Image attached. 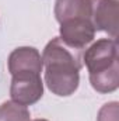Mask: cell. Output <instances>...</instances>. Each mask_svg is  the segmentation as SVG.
<instances>
[{
  "label": "cell",
  "mask_w": 119,
  "mask_h": 121,
  "mask_svg": "<svg viewBox=\"0 0 119 121\" xmlns=\"http://www.w3.org/2000/svg\"><path fill=\"white\" fill-rule=\"evenodd\" d=\"M53 11L59 24L71 18H90L91 20L90 0H56Z\"/></svg>",
  "instance_id": "52a82bcc"
},
{
  "label": "cell",
  "mask_w": 119,
  "mask_h": 121,
  "mask_svg": "<svg viewBox=\"0 0 119 121\" xmlns=\"http://www.w3.org/2000/svg\"><path fill=\"white\" fill-rule=\"evenodd\" d=\"M91 23L95 31L107 32L112 39L118 37V0H90Z\"/></svg>",
  "instance_id": "5b68a950"
},
{
  "label": "cell",
  "mask_w": 119,
  "mask_h": 121,
  "mask_svg": "<svg viewBox=\"0 0 119 121\" xmlns=\"http://www.w3.org/2000/svg\"><path fill=\"white\" fill-rule=\"evenodd\" d=\"M60 39L74 51H83L94 41L95 28L90 18H71L60 23Z\"/></svg>",
  "instance_id": "277c9868"
},
{
  "label": "cell",
  "mask_w": 119,
  "mask_h": 121,
  "mask_svg": "<svg viewBox=\"0 0 119 121\" xmlns=\"http://www.w3.org/2000/svg\"><path fill=\"white\" fill-rule=\"evenodd\" d=\"M41 56L48 89L60 97L71 96L80 83V51L69 48L56 37L46 44Z\"/></svg>",
  "instance_id": "6da1fadb"
},
{
  "label": "cell",
  "mask_w": 119,
  "mask_h": 121,
  "mask_svg": "<svg viewBox=\"0 0 119 121\" xmlns=\"http://www.w3.org/2000/svg\"><path fill=\"white\" fill-rule=\"evenodd\" d=\"M7 68L11 75L18 72L41 73L44 70L42 56L39 51L34 47H20V48H16L8 55Z\"/></svg>",
  "instance_id": "8992f818"
},
{
  "label": "cell",
  "mask_w": 119,
  "mask_h": 121,
  "mask_svg": "<svg viewBox=\"0 0 119 121\" xmlns=\"http://www.w3.org/2000/svg\"><path fill=\"white\" fill-rule=\"evenodd\" d=\"M30 110L16 101H4L0 104V121H30Z\"/></svg>",
  "instance_id": "ba28073f"
},
{
  "label": "cell",
  "mask_w": 119,
  "mask_h": 121,
  "mask_svg": "<svg viewBox=\"0 0 119 121\" xmlns=\"http://www.w3.org/2000/svg\"><path fill=\"white\" fill-rule=\"evenodd\" d=\"M118 101H111L104 104L97 116V121H118L119 107Z\"/></svg>",
  "instance_id": "9c48e42d"
},
{
  "label": "cell",
  "mask_w": 119,
  "mask_h": 121,
  "mask_svg": "<svg viewBox=\"0 0 119 121\" xmlns=\"http://www.w3.org/2000/svg\"><path fill=\"white\" fill-rule=\"evenodd\" d=\"M32 121H48V120H44V118H38V120H32Z\"/></svg>",
  "instance_id": "30bf717a"
},
{
  "label": "cell",
  "mask_w": 119,
  "mask_h": 121,
  "mask_svg": "<svg viewBox=\"0 0 119 121\" xmlns=\"http://www.w3.org/2000/svg\"><path fill=\"white\" fill-rule=\"evenodd\" d=\"M10 96L11 100L23 104L32 106L39 101L44 96V82L41 79V73L35 72H18L11 75Z\"/></svg>",
  "instance_id": "3957f363"
},
{
  "label": "cell",
  "mask_w": 119,
  "mask_h": 121,
  "mask_svg": "<svg viewBox=\"0 0 119 121\" xmlns=\"http://www.w3.org/2000/svg\"><path fill=\"white\" fill-rule=\"evenodd\" d=\"M88 70L90 83L98 93H112L119 86L118 42L112 38H101L88 47L83 55Z\"/></svg>",
  "instance_id": "7a4b0ae2"
}]
</instances>
